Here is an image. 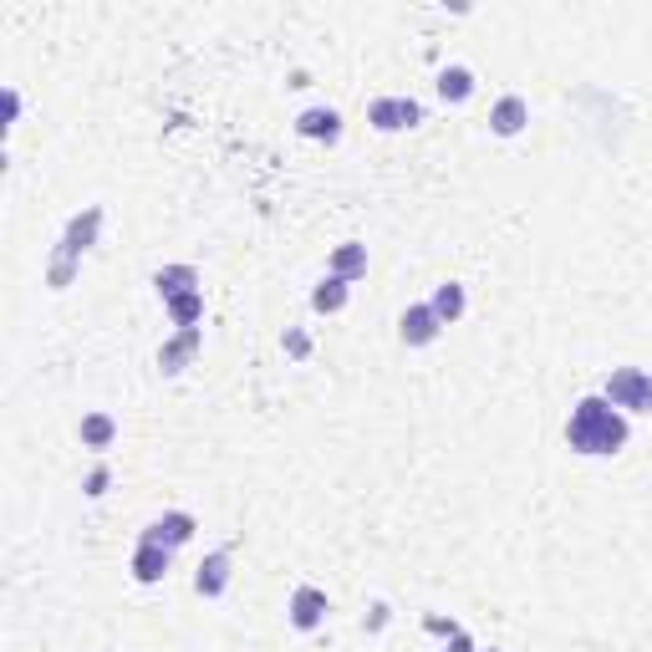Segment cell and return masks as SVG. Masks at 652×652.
I'll list each match as a JSON object with an SVG mask.
<instances>
[{
  "mask_svg": "<svg viewBox=\"0 0 652 652\" xmlns=\"http://www.w3.org/2000/svg\"><path fill=\"white\" fill-rule=\"evenodd\" d=\"M153 291H159V301H174V296H189V291H205V276H199V266H189V260H168V266L153 270Z\"/></svg>",
  "mask_w": 652,
  "mask_h": 652,
  "instance_id": "obj_13",
  "label": "cell"
},
{
  "mask_svg": "<svg viewBox=\"0 0 652 652\" xmlns=\"http://www.w3.org/2000/svg\"><path fill=\"white\" fill-rule=\"evenodd\" d=\"M479 652H500V648H479Z\"/></svg>",
  "mask_w": 652,
  "mask_h": 652,
  "instance_id": "obj_27",
  "label": "cell"
},
{
  "mask_svg": "<svg viewBox=\"0 0 652 652\" xmlns=\"http://www.w3.org/2000/svg\"><path fill=\"white\" fill-rule=\"evenodd\" d=\"M107 489H113V469H107V464H92L88 475H82V494H88V500H103Z\"/></svg>",
  "mask_w": 652,
  "mask_h": 652,
  "instance_id": "obj_22",
  "label": "cell"
},
{
  "mask_svg": "<svg viewBox=\"0 0 652 652\" xmlns=\"http://www.w3.org/2000/svg\"><path fill=\"white\" fill-rule=\"evenodd\" d=\"M387 622H393V607H387L383 596H377V602L362 612V632H387Z\"/></svg>",
  "mask_w": 652,
  "mask_h": 652,
  "instance_id": "obj_24",
  "label": "cell"
},
{
  "mask_svg": "<svg viewBox=\"0 0 652 652\" xmlns=\"http://www.w3.org/2000/svg\"><path fill=\"white\" fill-rule=\"evenodd\" d=\"M341 133H347V123H341V113L337 107H326V103H316V107H301L296 113V138H306V143H341Z\"/></svg>",
  "mask_w": 652,
  "mask_h": 652,
  "instance_id": "obj_10",
  "label": "cell"
},
{
  "mask_svg": "<svg viewBox=\"0 0 652 652\" xmlns=\"http://www.w3.org/2000/svg\"><path fill=\"white\" fill-rule=\"evenodd\" d=\"M423 632H429V638H459V632H464V627L459 622H454V617H444V612H423Z\"/></svg>",
  "mask_w": 652,
  "mask_h": 652,
  "instance_id": "obj_23",
  "label": "cell"
},
{
  "mask_svg": "<svg viewBox=\"0 0 652 652\" xmlns=\"http://www.w3.org/2000/svg\"><path fill=\"white\" fill-rule=\"evenodd\" d=\"M429 306H433V316H439L444 326L464 322V312H469V286H464V281H439V286H433V296H429Z\"/></svg>",
  "mask_w": 652,
  "mask_h": 652,
  "instance_id": "obj_16",
  "label": "cell"
},
{
  "mask_svg": "<svg viewBox=\"0 0 652 652\" xmlns=\"http://www.w3.org/2000/svg\"><path fill=\"white\" fill-rule=\"evenodd\" d=\"M602 398H607L612 408H622L627 418L652 414V372L648 368H612L607 383H602Z\"/></svg>",
  "mask_w": 652,
  "mask_h": 652,
  "instance_id": "obj_2",
  "label": "cell"
},
{
  "mask_svg": "<svg viewBox=\"0 0 652 652\" xmlns=\"http://www.w3.org/2000/svg\"><path fill=\"white\" fill-rule=\"evenodd\" d=\"M449 652H479V642L469 632H459V638H449Z\"/></svg>",
  "mask_w": 652,
  "mask_h": 652,
  "instance_id": "obj_26",
  "label": "cell"
},
{
  "mask_svg": "<svg viewBox=\"0 0 652 652\" xmlns=\"http://www.w3.org/2000/svg\"><path fill=\"white\" fill-rule=\"evenodd\" d=\"M77 444L88 449V454H107V449L118 444V418L107 414V408L82 414V418H77Z\"/></svg>",
  "mask_w": 652,
  "mask_h": 652,
  "instance_id": "obj_14",
  "label": "cell"
},
{
  "mask_svg": "<svg viewBox=\"0 0 652 652\" xmlns=\"http://www.w3.org/2000/svg\"><path fill=\"white\" fill-rule=\"evenodd\" d=\"M326 617H331V596H326L316 581L291 586V596H286V622L296 627V632H322Z\"/></svg>",
  "mask_w": 652,
  "mask_h": 652,
  "instance_id": "obj_4",
  "label": "cell"
},
{
  "mask_svg": "<svg viewBox=\"0 0 652 652\" xmlns=\"http://www.w3.org/2000/svg\"><path fill=\"white\" fill-rule=\"evenodd\" d=\"M368 123L377 133H408V128L423 123V103L408 97V92H383V97L368 103Z\"/></svg>",
  "mask_w": 652,
  "mask_h": 652,
  "instance_id": "obj_3",
  "label": "cell"
},
{
  "mask_svg": "<svg viewBox=\"0 0 652 652\" xmlns=\"http://www.w3.org/2000/svg\"><path fill=\"white\" fill-rule=\"evenodd\" d=\"M433 92H439V103H444V107H464L479 92L475 67H464V61H449V67H439V77H433Z\"/></svg>",
  "mask_w": 652,
  "mask_h": 652,
  "instance_id": "obj_12",
  "label": "cell"
},
{
  "mask_svg": "<svg viewBox=\"0 0 652 652\" xmlns=\"http://www.w3.org/2000/svg\"><path fill=\"white\" fill-rule=\"evenodd\" d=\"M561 433H566V449L581 454V459H617L632 444V418L622 408H612L602 393H586V398L571 403Z\"/></svg>",
  "mask_w": 652,
  "mask_h": 652,
  "instance_id": "obj_1",
  "label": "cell"
},
{
  "mask_svg": "<svg viewBox=\"0 0 652 652\" xmlns=\"http://www.w3.org/2000/svg\"><path fill=\"white\" fill-rule=\"evenodd\" d=\"M347 301H352V281H341V276H322V281L312 286V312L316 316L347 312Z\"/></svg>",
  "mask_w": 652,
  "mask_h": 652,
  "instance_id": "obj_18",
  "label": "cell"
},
{
  "mask_svg": "<svg viewBox=\"0 0 652 652\" xmlns=\"http://www.w3.org/2000/svg\"><path fill=\"white\" fill-rule=\"evenodd\" d=\"M444 337V322H439V316H433V306L429 301H408V306H403V316H398V341L403 347H433V341Z\"/></svg>",
  "mask_w": 652,
  "mask_h": 652,
  "instance_id": "obj_8",
  "label": "cell"
},
{
  "mask_svg": "<svg viewBox=\"0 0 652 652\" xmlns=\"http://www.w3.org/2000/svg\"><path fill=\"white\" fill-rule=\"evenodd\" d=\"M312 331H306V326H286L281 331V352L291 357V362H306V357H312Z\"/></svg>",
  "mask_w": 652,
  "mask_h": 652,
  "instance_id": "obj_21",
  "label": "cell"
},
{
  "mask_svg": "<svg viewBox=\"0 0 652 652\" xmlns=\"http://www.w3.org/2000/svg\"><path fill=\"white\" fill-rule=\"evenodd\" d=\"M205 352V326H184V331H168L159 341V372L163 377H178V372L194 368V357Z\"/></svg>",
  "mask_w": 652,
  "mask_h": 652,
  "instance_id": "obj_6",
  "label": "cell"
},
{
  "mask_svg": "<svg viewBox=\"0 0 652 652\" xmlns=\"http://www.w3.org/2000/svg\"><path fill=\"white\" fill-rule=\"evenodd\" d=\"M77 270H82V260L67 255L61 245H51V255H46V286H51V291H67V286L77 281Z\"/></svg>",
  "mask_w": 652,
  "mask_h": 652,
  "instance_id": "obj_20",
  "label": "cell"
},
{
  "mask_svg": "<svg viewBox=\"0 0 652 652\" xmlns=\"http://www.w3.org/2000/svg\"><path fill=\"white\" fill-rule=\"evenodd\" d=\"M531 128V103L520 97V92H500L494 103H489V133L494 138H520Z\"/></svg>",
  "mask_w": 652,
  "mask_h": 652,
  "instance_id": "obj_11",
  "label": "cell"
},
{
  "mask_svg": "<svg viewBox=\"0 0 652 652\" xmlns=\"http://www.w3.org/2000/svg\"><path fill=\"white\" fill-rule=\"evenodd\" d=\"M21 123V88H5V128Z\"/></svg>",
  "mask_w": 652,
  "mask_h": 652,
  "instance_id": "obj_25",
  "label": "cell"
},
{
  "mask_svg": "<svg viewBox=\"0 0 652 652\" xmlns=\"http://www.w3.org/2000/svg\"><path fill=\"white\" fill-rule=\"evenodd\" d=\"M163 312H168V326H174V331H184V326H205V291H189V296L163 301Z\"/></svg>",
  "mask_w": 652,
  "mask_h": 652,
  "instance_id": "obj_19",
  "label": "cell"
},
{
  "mask_svg": "<svg viewBox=\"0 0 652 652\" xmlns=\"http://www.w3.org/2000/svg\"><path fill=\"white\" fill-rule=\"evenodd\" d=\"M326 276H341V281H362L368 276V245L362 240H341L337 251H331V260H326Z\"/></svg>",
  "mask_w": 652,
  "mask_h": 652,
  "instance_id": "obj_17",
  "label": "cell"
},
{
  "mask_svg": "<svg viewBox=\"0 0 652 652\" xmlns=\"http://www.w3.org/2000/svg\"><path fill=\"white\" fill-rule=\"evenodd\" d=\"M194 535H199V515H194V510H163V515H153L149 525H143L138 540H143V546H163V550H174L178 556Z\"/></svg>",
  "mask_w": 652,
  "mask_h": 652,
  "instance_id": "obj_5",
  "label": "cell"
},
{
  "mask_svg": "<svg viewBox=\"0 0 652 652\" xmlns=\"http://www.w3.org/2000/svg\"><path fill=\"white\" fill-rule=\"evenodd\" d=\"M230 581H235V550L230 546L209 550L205 561L194 566V592L205 596V602H220V596L230 592Z\"/></svg>",
  "mask_w": 652,
  "mask_h": 652,
  "instance_id": "obj_7",
  "label": "cell"
},
{
  "mask_svg": "<svg viewBox=\"0 0 652 652\" xmlns=\"http://www.w3.org/2000/svg\"><path fill=\"white\" fill-rule=\"evenodd\" d=\"M128 571H133L138 586H163V581H168V571H174V550L143 546V540H138V546H133V561H128Z\"/></svg>",
  "mask_w": 652,
  "mask_h": 652,
  "instance_id": "obj_15",
  "label": "cell"
},
{
  "mask_svg": "<svg viewBox=\"0 0 652 652\" xmlns=\"http://www.w3.org/2000/svg\"><path fill=\"white\" fill-rule=\"evenodd\" d=\"M103 220H107L103 205H82L72 220L61 224V240H57V245H61L67 255H77V260H82V255L97 245V235H103Z\"/></svg>",
  "mask_w": 652,
  "mask_h": 652,
  "instance_id": "obj_9",
  "label": "cell"
}]
</instances>
